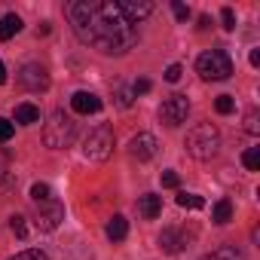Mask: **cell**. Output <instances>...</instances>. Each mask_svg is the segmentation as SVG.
<instances>
[{
    "instance_id": "1",
    "label": "cell",
    "mask_w": 260,
    "mask_h": 260,
    "mask_svg": "<svg viewBox=\"0 0 260 260\" xmlns=\"http://www.w3.org/2000/svg\"><path fill=\"white\" fill-rule=\"evenodd\" d=\"M68 19L74 34L104 55H122L138 43V28L113 0H74L68 4Z\"/></svg>"
},
{
    "instance_id": "28",
    "label": "cell",
    "mask_w": 260,
    "mask_h": 260,
    "mask_svg": "<svg viewBox=\"0 0 260 260\" xmlns=\"http://www.w3.org/2000/svg\"><path fill=\"white\" fill-rule=\"evenodd\" d=\"M257 119H260V113H257V110H248V116H245V128H248L251 135L260 132V122H257Z\"/></svg>"
},
{
    "instance_id": "35",
    "label": "cell",
    "mask_w": 260,
    "mask_h": 260,
    "mask_svg": "<svg viewBox=\"0 0 260 260\" xmlns=\"http://www.w3.org/2000/svg\"><path fill=\"white\" fill-rule=\"evenodd\" d=\"M4 175H7V169H4V162H0V184H4Z\"/></svg>"
},
{
    "instance_id": "22",
    "label": "cell",
    "mask_w": 260,
    "mask_h": 260,
    "mask_svg": "<svg viewBox=\"0 0 260 260\" xmlns=\"http://www.w3.org/2000/svg\"><path fill=\"white\" fill-rule=\"evenodd\" d=\"M10 230H13L19 239H28V223H25V214H13V217H10Z\"/></svg>"
},
{
    "instance_id": "29",
    "label": "cell",
    "mask_w": 260,
    "mask_h": 260,
    "mask_svg": "<svg viewBox=\"0 0 260 260\" xmlns=\"http://www.w3.org/2000/svg\"><path fill=\"white\" fill-rule=\"evenodd\" d=\"M220 22H223L226 31H233V28H236V13H233L230 7H223V10H220Z\"/></svg>"
},
{
    "instance_id": "27",
    "label": "cell",
    "mask_w": 260,
    "mask_h": 260,
    "mask_svg": "<svg viewBox=\"0 0 260 260\" xmlns=\"http://www.w3.org/2000/svg\"><path fill=\"white\" fill-rule=\"evenodd\" d=\"M10 260H49L43 251H37V248H28V251H22V254H16V257H10Z\"/></svg>"
},
{
    "instance_id": "9",
    "label": "cell",
    "mask_w": 260,
    "mask_h": 260,
    "mask_svg": "<svg viewBox=\"0 0 260 260\" xmlns=\"http://www.w3.org/2000/svg\"><path fill=\"white\" fill-rule=\"evenodd\" d=\"M156 150H159V141H156L150 132H138L132 141H128V153H132L138 162L153 159V156H156Z\"/></svg>"
},
{
    "instance_id": "20",
    "label": "cell",
    "mask_w": 260,
    "mask_h": 260,
    "mask_svg": "<svg viewBox=\"0 0 260 260\" xmlns=\"http://www.w3.org/2000/svg\"><path fill=\"white\" fill-rule=\"evenodd\" d=\"M242 166H245L248 172H257V169H260V147H248V150L242 153Z\"/></svg>"
},
{
    "instance_id": "11",
    "label": "cell",
    "mask_w": 260,
    "mask_h": 260,
    "mask_svg": "<svg viewBox=\"0 0 260 260\" xmlns=\"http://www.w3.org/2000/svg\"><path fill=\"white\" fill-rule=\"evenodd\" d=\"M71 110L80 113V116L98 113V110H101V98H98L95 92H74V98H71Z\"/></svg>"
},
{
    "instance_id": "12",
    "label": "cell",
    "mask_w": 260,
    "mask_h": 260,
    "mask_svg": "<svg viewBox=\"0 0 260 260\" xmlns=\"http://www.w3.org/2000/svg\"><path fill=\"white\" fill-rule=\"evenodd\" d=\"M184 245H187L184 233H178V230H172V226H166V230L159 233V248H162L166 254H178V251H184Z\"/></svg>"
},
{
    "instance_id": "8",
    "label": "cell",
    "mask_w": 260,
    "mask_h": 260,
    "mask_svg": "<svg viewBox=\"0 0 260 260\" xmlns=\"http://www.w3.org/2000/svg\"><path fill=\"white\" fill-rule=\"evenodd\" d=\"M19 83H22L28 92H43V89H49V74H46V68H40V64H22Z\"/></svg>"
},
{
    "instance_id": "26",
    "label": "cell",
    "mask_w": 260,
    "mask_h": 260,
    "mask_svg": "<svg viewBox=\"0 0 260 260\" xmlns=\"http://www.w3.org/2000/svg\"><path fill=\"white\" fill-rule=\"evenodd\" d=\"M16 135V125L7 119V116H0V141H10Z\"/></svg>"
},
{
    "instance_id": "4",
    "label": "cell",
    "mask_w": 260,
    "mask_h": 260,
    "mask_svg": "<svg viewBox=\"0 0 260 260\" xmlns=\"http://www.w3.org/2000/svg\"><path fill=\"white\" fill-rule=\"evenodd\" d=\"M196 74L202 77V80H230V74H233V58L223 52V49H208V52H202L199 58H196Z\"/></svg>"
},
{
    "instance_id": "30",
    "label": "cell",
    "mask_w": 260,
    "mask_h": 260,
    "mask_svg": "<svg viewBox=\"0 0 260 260\" xmlns=\"http://www.w3.org/2000/svg\"><path fill=\"white\" fill-rule=\"evenodd\" d=\"M181 74H184V68H181V64H169L162 77H166L169 83H178V80H181Z\"/></svg>"
},
{
    "instance_id": "32",
    "label": "cell",
    "mask_w": 260,
    "mask_h": 260,
    "mask_svg": "<svg viewBox=\"0 0 260 260\" xmlns=\"http://www.w3.org/2000/svg\"><path fill=\"white\" fill-rule=\"evenodd\" d=\"M132 92H135V95H147V92H150V80H144V77H141V80H135Z\"/></svg>"
},
{
    "instance_id": "10",
    "label": "cell",
    "mask_w": 260,
    "mask_h": 260,
    "mask_svg": "<svg viewBox=\"0 0 260 260\" xmlns=\"http://www.w3.org/2000/svg\"><path fill=\"white\" fill-rule=\"evenodd\" d=\"M119 4V10H122V16L132 22V25H138V22H144L150 13H153V4L150 0H116Z\"/></svg>"
},
{
    "instance_id": "7",
    "label": "cell",
    "mask_w": 260,
    "mask_h": 260,
    "mask_svg": "<svg viewBox=\"0 0 260 260\" xmlns=\"http://www.w3.org/2000/svg\"><path fill=\"white\" fill-rule=\"evenodd\" d=\"M61 220H64V205H61L55 196L46 199V202H37V226H40L43 233H52Z\"/></svg>"
},
{
    "instance_id": "33",
    "label": "cell",
    "mask_w": 260,
    "mask_h": 260,
    "mask_svg": "<svg viewBox=\"0 0 260 260\" xmlns=\"http://www.w3.org/2000/svg\"><path fill=\"white\" fill-rule=\"evenodd\" d=\"M251 64H254V68L260 64V49H251Z\"/></svg>"
},
{
    "instance_id": "15",
    "label": "cell",
    "mask_w": 260,
    "mask_h": 260,
    "mask_svg": "<svg viewBox=\"0 0 260 260\" xmlns=\"http://www.w3.org/2000/svg\"><path fill=\"white\" fill-rule=\"evenodd\" d=\"M19 31H22V19L16 13H7L4 19H0V40H13Z\"/></svg>"
},
{
    "instance_id": "13",
    "label": "cell",
    "mask_w": 260,
    "mask_h": 260,
    "mask_svg": "<svg viewBox=\"0 0 260 260\" xmlns=\"http://www.w3.org/2000/svg\"><path fill=\"white\" fill-rule=\"evenodd\" d=\"M138 211H141L144 220H153V217L162 214V199H159L156 193H144V196L138 199Z\"/></svg>"
},
{
    "instance_id": "21",
    "label": "cell",
    "mask_w": 260,
    "mask_h": 260,
    "mask_svg": "<svg viewBox=\"0 0 260 260\" xmlns=\"http://www.w3.org/2000/svg\"><path fill=\"white\" fill-rule=\"evenodd\" d=\"M31 199H34V205L52 199V187H49V184H34V187H31Z\"/></svg>"
},
{
    "instance_id": "31",
    "label": "cell",
    "mask_w": 260,
    "mask_h": 260,
    "mask_svg": "<svg viewBox=\"0 0 260 260\" xmlns=\"http://www.w3.org/2000/svg\"><path fill=\"white\" fill-rule=\"evenodd\" d=\"M181 184V178H178V172H162V187H178Z\"/></svg>"
},
{
    "instance_id": "3",
    "label": "cell",
    "mask_w": 260,
    "mask_h": 260,
    "mask_svg": "<svg viewBox=\"0 0 260 260\" xmlns=\"http://www.w3.org/2000/svg\"><path fill=\"white\" fill-rule=\"evenodd\" d=\"M74 138H77V122H74V116H68L64 110H55L46 119V125H43V141H46V147L64 150V147H71Z\"/></svg>"
},
{
    "instance_id": "16",
    "label": "cell",
    "mask_w": 260,
    "mask_h": 260,
    "mask_svg": "<svg viewBox=\"0 0 260 260\" xmlns=\"http://www.w3.org/2000/svg\"><path fill=\"white\" fill-rule=\"evenodd\" d=\"M16 122H22V125L40 122V107H37V104H31V101L19 104V107H16Z\"/></svg>"
},
{
    "instance_id": "19",
    "label": "cell",
    "mask_w": 260,
    "mask_h": 260,
    "mask_svg": "<svg viewBox=\"0 0 260 260\" xmlns=\"http://www.w3.org/2000/svg\"><path fill=\"white\" fill-rule=\"evenodd\" d=\"M178 205H181V208H193V211H199V208H205V199L196 196V193H178Z\"/></svg>"
},
{
    "instance_id": "17",
    "label": "cell",
    "mask_w": 260,
    "mask_h": 260,
    "mask_svg": "<svg viewBox=\"0 0 260 260\" xmlns=\"http://www.w3.org/2000/svg\"><path fill=\"white\" fill-rule=\"evenodd\" d=\"M211 220L214 223H230L233 220V202L230 199H220V202H214V208H211Z\"/></svg>"
},
{
    "instance_id": "2",
    "label": "cell",
    "mask_w": 260,
    "mask_h": 260,
    "mask_svg": "<svg viewBox=\"0 0 260 260\" xmlns=\"http://www.w3.org/2000/svg\"><path fill=\"white\" fill-rule=\"evenodd\" d=\"M220 150V132L211 125V122H199L196 128H190V135H187V153L193 159H214Z\"/></svg>"
},
{
    "instance_id": "18",
    "label": "cell",
    "mask_w": 260,
    "mask_h": 260,
    "mask_svg": "<svg viewBox=\"0 0 260 260\" xmlns=\"http://www.w3.org/2000/svg\"><path fill=\"white\" fill-rule=\"evenodd\" d=\"M202 260H242V251H236L233 245H223V248H217V251L205 254Z\"/></svg>"
},
{
    "instance_id": "14",
    "label": "cell",
    "mask_w": 260,
    "mask_h": 260,
    "mask_svg": "<svg viewBox=\"0 0 260 260\" xmlns=\"http://www.w3.org/2000/svg\"><path fill=\"white\" fill-rule=\"evenodd\" d=\"M128 236V220L122 217V214H113L110 220H107V239L110 242H122Z\"/></svg>"
},
{
    "instance_id": "34",
    "label": "cell",
    "mask_w": 260,
    "mask_h": 260,
    "mask_svg": "<svg viewBox=\"0 0 260 260\" xmlns=\"http://www.w3.org/2000/svg\"><path fill=\"white\" fill-rule=\"evenodd\" d=\"M7 83V68H4V61H0V86Z\"/></svg>"
},
{
    "instance_id": "6",
    "label": "cell",
    "mask_w": 260,
    "mask_h": 260,
    "mask_svg": "<svg viewBox=\"0 0 260 260\" xmlns=\"http://www.w3.org/2000/svg\"><path fill=\"white\" fill-rule=\"evenodd\" d=\"M187 113H190V98L187 95H169L159 107V119L166 125H181L187 122Z\"/></svg>"
},
{
    "instance_id": "5",
    "label": "cell",
    "mask_w": 260,
    "mask_h": 260,
    "mask_svg": "<svg viewBox=\"0 0 260 260\" xmlns=\"http://www.w3.org/2000/svg\"><path fill=\"white\" fill-rule=\"evenodd\" d=\"M83 153L92 162L110 159V153H113V128L110 125H95L92 132L86 135V141H83Z\"/></svg>"
},
{
    "instance_id": "23",
    "label": "cell",
    "mask_w": 260,
    "mask_h": 260,
    "mask_svg": "<svg viewBox=\"0 0 260 260\" xmlns=\"http://www.w3.org/2000/svg\"><path fill=\"white\" fill-rule=\"evenodd\" d=\"M214 110L226 116V113H233V110H236V101H233L230 95H217V101H214Z\"/></svg>"
},
{
    "instance_id": "25",
    "label": "cell",
    "mask_w": 260,
    "mask_h": 260,
    "mask_svg": "<svg viewBox=\"0 0 260 260\" xmlns=\"http://www.w3.org/2000/svg\"><path fill=\"white\" fill-rule=\"evenodd\" d=\"M172 13H175L178 22H187V19H190V7L181 4V0H172Z\"/></svg>"
},
{
    "instance_id": "24",
    "label": "cell",
    "mask_w": 260,
    "mask_h": 260,
    "mask_svg": "<svg viewBox=\"0 0 260 260\" xmlns=\"http://www.w3.org/2000/svg\"><path fill=\"white\" fill-rule=\"evenodd\" d=\"M132 98H135V92L128 89V86H119L116 89V104L119 107H132Z\"/></svg>"
}]
</instances>
